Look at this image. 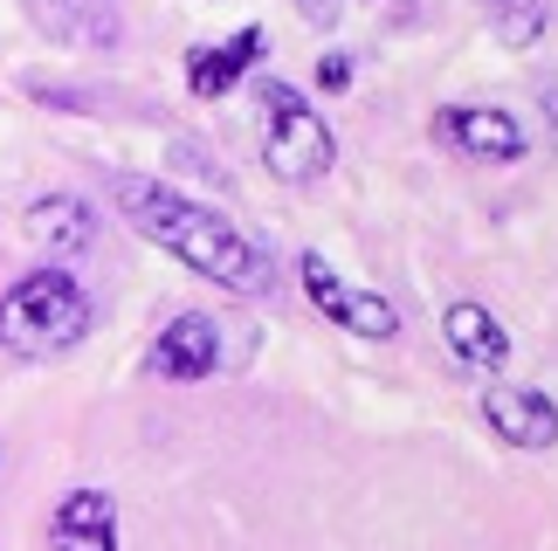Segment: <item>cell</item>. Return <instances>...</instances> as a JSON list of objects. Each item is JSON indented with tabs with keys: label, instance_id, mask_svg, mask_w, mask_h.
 Masks as SVG:
<instances>
[{
	"label": "cell",
	"instance_id": "6da1fadb",
	"mask_svg": "<svg viewBox=\"0 0 558 551\" xmlns=\"http://www.w3.org/2000/svg\"><path fill=\"white\" fill-rule=\"evenodd\" d=\"M111 194H118L124 221H132L145 242L166 248V256H180L186 269H201L207 283H221V290H234V296H263V290H269L263 248H255L228 215H214V207H201L193 194H180V186L138 180V173H118Z\"/></svg>",
	"mask_w": 558,
	"mask_h": 551
},
{
	"label": "cell",
	"instance_id": "7a4b0ae2",
	"mask_svg": "<svg viewBox=\"0 0 558 551\" xmlns=\"http://www.w3.org/2000/svg\"><path fill=\"white\" fill-rule=\"evenodd\" d=\"M90 290L70 269H35L0 296V352L14 358H62L90 338Z\"/></svg>",
	"mask_w": 558,
	"mask_h": 551
},
{
	"label": "cell",
	"instance_id": "3957f363",
	"mask_svg": "<svg viewBox=\"0 0 558 551\" xmlns=\"http://www.w3.org/2000/svg\"><path fill=\"white\" fill-rule=\"evenodd\" d=\"M255 103H263V166H269V173L290 180V186L325 180L331 159H338V145H331V124L311 111V97L290 90V83H263Z\"/></svg>",
	"mask_w": 558,
	"mask_h": 551
},
{
	"label": "cell",
	"instance_id": "277c9868",
	"mask_svg": "<svg viewBox=\"0 0 558 551\" xmlns=\"http://www.w3.org/2000/svg\"><path fill=\"white\" fill-rule=\"evenodd\" d=\"M296 276H304V296H311V304L325 310L331 325H345L352 338H373V345L400 338V304H386L379 290H345L325 256H304V262H296Z\"/></svg>",
	"mask_w": 558,
	"mask_h": 551
},
{
	"label": "cell",
	"instance_id": "5b68a950",
	"mask_svg": "<svg viewBox=\"0 0 558 551\" xmlns=\"http://www.w3.org/2000/svg\"><path fill=\"white\" fill-rule=\"evenodd\" d=\"M441 138L469 159H489V166L524 159V145H531L524 118H510L504 103H456V111H441Z\"/></svg>",
	"mask_w": 558,
	"mask_h": 551
},
{
	"label": "cell",
	"instance_id": "8992f818",
	"mask_svg": "<svg viewBox=\"0 0 558 551\" xmlns=\"http://www.w3.org/2000/svg\"><path fill=\"white\" fill-rule=\"evenodd\" d=\"M483 420L497 428V441H510V449H524V455H545L558 441V407L538 387H489L483 393Z\"/></svg>",
	"mask_w": 558,
	"mask_h": 551
},
{
	"label": "cell",
	"instance_id": "52a82bcc",
	"mask_svg": "<svg viewBox=\"0 0 558 551\" xmlns=\"http://www.w3.org/2000/svg\"><path fill=\"white\" fill-rule=\"evenodd\" d=\"M214 366H221V325L207 310L166 317L159 338H153V372L159 379H207Z\"/></svg>",
	"mask_w": 558,
	"mask_h": 551
},
{
	"label": "cell",
	"instance_id": "ba28073f",
	"mask_svg": "<svg viewBox=\"0 0 558 551\" xmlns=\"http://www.w3.org/2000/svg\"><path fill=\"white\" fill-rule=\"evenodd\" d=\"M35 8V28L62 41V49H90V56H111L124 41V21L111 0H28Z\"/></svg>",
	"mask_w": 558,
	"mask_h": 551
},
{
	"label": "cell",
	"instance_id": "9c48e42d",
	"mask_svg": "<svg viewBox=\"0 0 558 551\" xmlns=\"http://www.w3.org/2000/svg\"><path fill=\"white\" fill-rule=\"evenodd\" d=\"M21 235L35 248H49V256H76V248L97 242V215H90V200H76V194H41V200H28V215H21Z\"/></svg>",
	"mask_w": 558,
	"mask_h": 551
},
{
	"label": "cell",
	"instance_id": "30bf717a",
	"mask_svg": "<svg viewBox=\"0 0 558 551\" xmlns=\"http://www.w3.org/2000/svg\"><path fill=\"white\" fill-rule=\"evenodd\" d=\"M49 544L56 551H118V503L111 490H70L56 503V524H49Z\"/></svg>",
	"mask_w": 558,
	"mask_h": 551
},
{
	"label": "cell",
	"instance_id": "8fae6325",
	"mask_svg": "<svg viewBox=\"0 0 558 551\" xmlns=\"http://www.w3.org/2000/svg\"><path fill=\"white\" fill-rule=\"evenodd\" d=\"M441 338H448V352H456L462 366H476V372H497L504 358H510V331L483 304H469V296L441 310Z\"/></svg>",
	"mask_w": 558,
	"mask_h": 551
},
{
	"label": "cell",
	"instance_id": "7c38bea8",
	"mask_svg": "<svg viewBox=\"0 0 558 551\" xmlns=\"http://www.w3.org/2000/svg\"><path fill=\"white\" fill-rule=\"evenodd\" d=\"M255 56H263V28H242V35H228V41H207V49H193V56H186L193 97H228L234 83L255 70Z\"/></svg>",
	"mask_w": 558,
	"mask_h": 551
},
{
	"label": "cell",
	"instance_id": "4fadbf2b",
	"mask_svg": "<svg viewBox=\"0 0 558 551\" xmlns=\"http://www.w3.org/2000/svg\"><path fill=\"white\" fill-rule=\"evenodd\" d=\"M538 28H545V0H504L497 8V35L510 41V49L538 41Z\"/></svg>",
	"mask_w": 558,
	"mask_h": 551
},
{
	"label": "cell",
	"instance_id": "5bb4252c",
	"mask_svg": "<svg viewBox=\"0 0 558 551\" xmlns=\"http://www.w3.org/2000/svg\"><path fill=\"white\" fill-rule=\"evenodd\" d=\"M352 56L345 49H331V56H317V90H352Z\"/></svg>",
	"mask_w": 558,
	"mask_h": 551
},
{
	"label": "cell",
	"instance_id": "9a60e30c",
	"mask_svg": "<svg viewBox=\"0 0 558 551\" xmlns=\"http://www.w3.org/2000/svg\"><path fill=\"white\" fill-rule=\"evenodd\" d=\"M290 8H296V14H304V21H311V28H331V21H338V14H345V0H290Z\"/></svg>",
	"mask_w": 558,
	"mask_h": 551
}]
</instances>
